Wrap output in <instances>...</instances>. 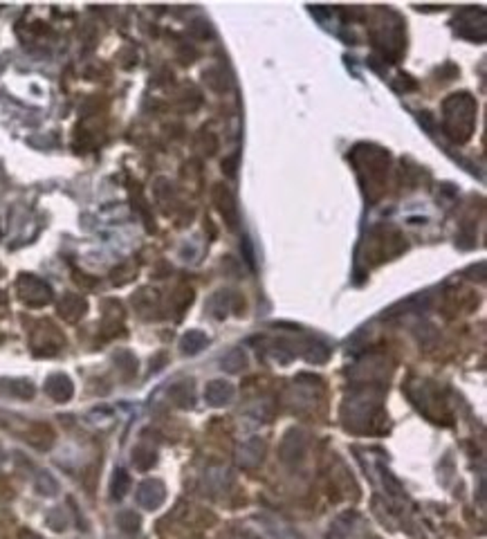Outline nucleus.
Masks as SVG:
<instances>
[{
    "label": "nucleus",
    "instance_id": "20e7f679",
    "mask_svg": "<svg viewBox=\"0 0 487 539\" xmlns=\"http://www.w3.org/2000/svg\"><path fill=\"white\" fill-rule=\"evenodd\" d=\"M232 395H234L232 384L225 382V380H216V382H212V384L207 386V400H209V404H214V407H221V404L229 402Z\"/></svg>",
    "mask_w": 487,
    "mask_h": 539
},
{
    "label": "nucleus",
    "instance_id": "f8f14e48",
    "mask_svg": "<svg viewBox=\"0 0 487 539\" xmlns=\"http://www.w3.org/2000/svg\"><path fill=\"white\" fill-rule=\"evenodd\" d=\"M30 539H36V537H30Z\"/></svg>",
    "mask_w": 487,
    "mask_h": 539
},
{
    "label": "nucleus",
    "instance_id": "f257e3e1",
    "mask_svg": "<svg viewBox=\"0 0 487 539\" xmlns=\"http://www.w3.org/2000/svg\"><path fill=\"white\" fill-rule=\"evenodd\" d=\"M18 297L27 306H43L52 299V292L43 281H38L34 277H21L18 279Z\"/></svg>",
    "mask_w": 487,
    "mask_h": 539
},
{
    "label": "nucleus",
    "instance_id": "6e6552de",
    "mask_svg": "<svg viewBox=\"0 0 487 539\" xmlns=\"http://www.w3.org/2000/svg\"><path fill=\"white\" fill-rule=\"evenodd\" d=\"M117 524H119L121 531L128 533V535L139 531V517L133 513V510H123V513H119L117 515Z\"/></svg>",
    "mask_w": 487,
    "mask_h": 539
},
{
    "label": "nucleus",
    "instance_id": "9b49d317",
    "mask_svg": "<svg viewBox=\"0 0 487 539\" xmlns=\"http://www.w3.org/2000/svg\"><path fill=\"white\" fill-rule=\"evenodd\" d=\"M133 461H135V465L139 468V470H146L148 465H153L155 463V454H142V450L139 452H135V456H133Z\"/></svg>",
    "mask_w": 487,
    "mask_h": 539
},
{
    "label": "nucleus",
    "instance_id": "423d86ee",
    "mask_svg": "<svg viewBox=\"0 0 487 539\" xmlns=\"http://www.w3.org/2000/svg\"><path fill=\"white\" fill-rule=\"evenodd\" d=\"M128 486H130L128 472L119 468L117 472H114V477H112V490H110L112 499H123V495L128 493Z\"/></svg>",
    "mask_w": 487,
    "mask_h": 539
},
{
    "label": "nucleus",
    "instance_id": "7ed1b4c3",
    "mask_svg": "<svg viewBox=\"0 0 487 539\" xmlns=\"http://www.w3.org/2000/svg\"><path fill=\"white\" fill-rule=\"evenodd\" d=\"M45 391L56 402H68L74 393V384L70 382V377H65V375H52L45 384Z\"/></svg>",
    "mask_w": 487,
    "mask_h": 539
},
{
    "label": "nucleus",
    "instance_id": "0eeeda50",
    "mask_svg": "<svg viewBox=\"0 0 487 539\" xmlns=\"http://www.w3.org/2000/svg\"><path fill=\"white\" fill-rule=\"evenodd\" d=\"M205 344H207V337L203 333H198V330H191V333L185 335V339H182V351L194 355L198 351H203Z\"/></svg>",
    "mask_w": 487,
    "mask_h": 539
},
{
    "label": "nucleus",
    "instance_id": "9d476101",
    "mask_svg": "<svg viewBox=\"0 0 487 539\" xmlns=\"http://www.w3.org/2000/svg\"><path fill=\"white\" fill-rule=\"evenodd\" d=\"M36 486H38V493H43V495H47V497L56 495V488H59V486H56V481H54L50 474H45V472L41 474V479H38Z\"/></svg>",
    "mask_w": 487,
    "mask_h": 539
},
{
    "label": "nucleus",
    "instance_id": "f03ea898",
    "mask_svg": "<svg viewBox=\"0 0 487 539\" xmlns=\"http://www.w3.org/2000/svg\"><path fill=\"white\" fill-rule=\"evenodd\" d=\"M164 486L160 481H144L139 488H137V504L144 506L146 510H155L164 504Z\"/></svg>",
    "mask_w": 487,
    "mask_h": 539
},
{
    "label": "nucleus",
    "instance_id": "1a4fd4ad",
    "mask_svg": "<svg viewBox=\"0 0 487 539\" xmlns=\"http://www.w3.org/2000/svg\"><path fill=\"white\" fill-rule=\"evenodd\" d=\"M7 389L12 391L16 398H23V400H30L34 395V386L27 380H12L7 384Z\"/></svg>",
    "mask_w": 487,
    "mask_h": 539
},
{
    "label": "nucleus",
    "instance_id": "39448f33",
    "mask_svg": "<svg viewBox=\"0 0 487 539\" xmlns=\"http://www.w3.org/2000/svg\"><path fill=\"white\" fill-rule=\"evenodd\" d=\"M59 313L68 319V321H76L83 313H85V301L81 297H74V295H68L63 301H61V308Z\"/></svg>",
    "mask_w": 487,
    "mask_h": 539
}]
</instances>
